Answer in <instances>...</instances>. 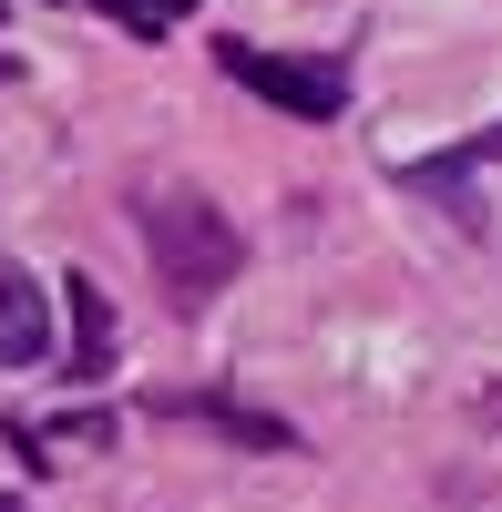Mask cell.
<instances>
[{
  "label": "cell",
  "mask_w": 502,
  "mask_h": 512,
  "mask_svg": "<svg viewBox=\"0 0 502 512\" xmlns=\"http://www.w3.org/2000/svg\"><path fill=\"white\" fill-rule=\"evenodd\" d=\"M134 226H144V256H154V277H164V297L195 318V308H216V297L236 287V216H216L205 195H144L134 205Z\"/></svg>",
  "instance_id": "cell-1"
},
{
  "label": "cell",
  "mask_w": 502,
  "mask_h": 512,
  "mask_svg": "<svg viewBox=\"0 0 502 512\" xmlns=\"http://www.w3.org/2000/svg\"><path fill=\"white\" fill-rule=\"evenodd\" d=\"M226 82H246V93H267L277 113H298V123H328L349 103V72L339 62H287V52H257V41H226Z\"/></svg>",
  "instance_id": "cell-2"
},
{
  "label": "cell",
  "mask_w": 502,
  "mask_h": 512,
  "mask_svg": "<svg viewBox=\"0 0 502 512\" xmlns=\"http://www.w3.org/2000/svg\"><path fill=\"white\" fill-rule=\"evenodd\" d=\"M41 349H52V297L0 256V369H31Z\"/></svg>",
  "instance_id": "cell-3"
},
{
  "label": "cell",
  "mask_w": 502,
  "mask_h": 512,
  "mask_svg": "<svg viewBox=\"0 0 502 512\" xmlns=\"http://www.w3.org/2000/svg\"><path fill=\"white\" fill-rule=\"evenodd\" d=\"M62 297H72V328H82V359H72V379H103V359H113V308H103V287H93V277H72Z\"/></svg>",
  "instance_id": "cell-4"
},
{
  "label": "cell",
  "mask_w": 502,
  "mask_h": 512,
  "mask_svg": "<svg viewBox=\"0 0 502 512\" xmlns=\"http://www.w3.org/2000/svg\"><path fill=\"white\" fill-rule=\"evenodd\" d=\"M93 11H113L123 31H144V41H164V31H175V21L195 11V0H93Z\"/></svg>",
  "instance_id": "cell-5"
},
{
  "label": "cell",
  "mask_w": 502,
  "mask_h": 512,
  "mask_svg": "<svg viewBox=\"0 0 502 512\" xmlns=\"http://www.w3.org/2000/svg\"><path fill=\"white\" fill-rule=\"evenodd\" d=\"M462 164H502V123H492V134H482L472 154H451V164H441V175H462Z\"/></svg>",
  "instance_id": "cell-6"
},
{
  "label": "cell",
  "mask_w": 502,
  "mask_h": 512,
  "mask_svg": "<svg viewBox=\"0 0 502 512\" xmlns=\"http://www.w3.org/2000/svg\"><path fill=\"white\" fill-rule=\"evenodd\" d=\"M0 512H21V502H0Z\"/></svg>",
  "instance_id": "cell-7"
}]
</instances>
